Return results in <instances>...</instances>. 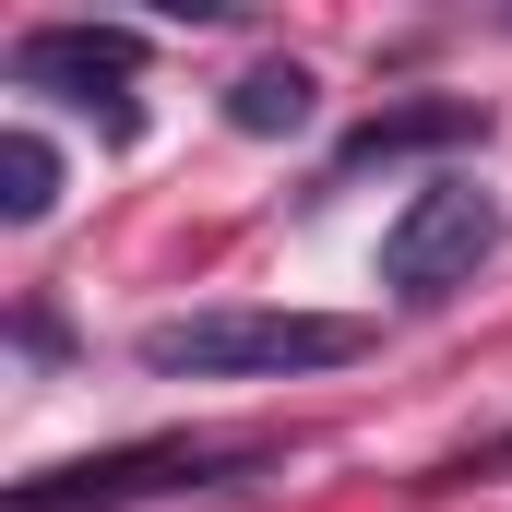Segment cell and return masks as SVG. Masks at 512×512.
<instances>
[{
  "instance_id": "6da1fadb",
  "label": "cell",
  "mask_w": 512,
  "mask_h": 512,
  "mask_svg": "<svg viewBox=\"0 0 512 512\" xmlns=\"http://www.w3.org/2000/svg\"><path fill=\"white\" fill-rule=\"evenodd\" d=\"M131 358L155 382H298V370L370 358V322H346V310H179V322H143Z\"/></svg>"
},
{
  "instance_id": "7a4b0ae2",
  "label": "cell",
  "mask_w": 512,
  "mask_h": 512,
  "mask_svg": "<svg viewBox=\"0 0 512 512\" xmlns=\"http://www.w3.org/2000/svg\"><path fill=\"white\" fill-rule=\"evenodd\" d=\"M251 465H274V441H120V453L24 477L12 512H131V501H167V489H227Z\"/></svg>"
},
{
  "instance_id": "3957f363",
  "label": "cell",
  "mask_w": 512,
  "mask_h": 512,
  "mask_svg": "<svg viewBox=\"0 0 512 512\" xmlns=\"http://www.w3.org/2000/svg\"><path fill=\"white\" fill-rule=\"evenodd\" d=\"M489 251H501V203L477 179H429V191H405V215L382 227V286L405 310H441L453 286H477Z\"/></svg>"
},
{
  "instance_id": "277c9868",
  "label": "cell",
  "mask_w": 512,
  "mask_h": 512,
  "mask_svg": "<svg viewBox=\"0 0 512 512\" xmlns=\"http://www.w3.org/2000/svg\"><path fill=\"white\" fill-rule=\"evenodd\" d=\"M131 72H143V36L131 24H36L24 48H12V84L24 96H72V108H120V131H131Z\"/></svg>"
},
{
  "instance_id": "5b68a950",
  "label": "cell",
  "mask_w": 512,
  "mask_h": 512,
  "mask_svg": "<svg viewBox=\"0 0 512 512\" xmlns=\"http://www.w3.org/2000/svg\"><path fill=\"white\" fill-rule=\"evenodd\" d=\"M489 143V96H405V108H370V120L334 143V191L370 179V167H417V155H465Z\"/></svg>"
},
{
  "instance_id": "8992f818",
  "label": "cell",
  "mask_w": 512,
  "mask_h": 512,
  "mask_svg": "<svg viewBox=\"0 0 512 512\" xmlns=\"http://www.w3.org/2000/svg\"><path fill=\"white\" fill-rule=\"evenodd\" d=\"M310 72L298 60H251L239 84H227V131H251V143H286V131H310Z\"/></svg>"
},
{
  "instance_id": "52a82bcc",
  "label": "cell",
  "mask_w": 512,
  "mask_h": 512,
  "mask_svg": "<svg viewBox=\"0 0 512 512\" xmlns=\"http://www.w3.org/2000/svg\"><path fill=\"white\" fill-rule=\"evenodd\" d=\"M48 203H60V155H48V131H0V215L36 227Z\"/></svg>"
}]
</instances>
